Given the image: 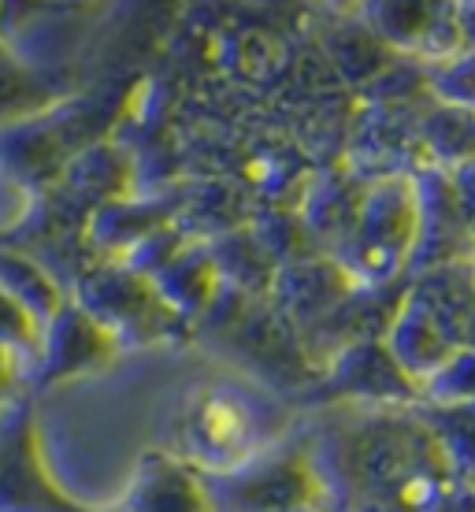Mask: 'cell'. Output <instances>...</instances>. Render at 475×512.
Instances as JSON below:
<instances>
[{"label": "cell", "mask_w": 475, "mask_h": 512, "mask_svg": "<svg viewBox=\"0 0 475 512\" xmlns=\"http://www.w3.org/2000/svg\"><path fill=\"white\" fill-rule=\"evenodd\" d=\"M420 234V190L416 171H390L372 179L360 197V212L349 238L334 249V260L357 286H394L409 279V260Z\"/></svg>", "instance_id": "7a4b0ae2"}, {"label": "cell", "mask_w": 475, "mask_h": 512, "mask_svg": "<svg viewBox=\"0 0 475 512\" xmlns=\"http://www.w3.org/2000/svg\"><path fill=\"white\" fill-rule=\"evenodd\" d=\"M305 453L327 512H438L457 487L420 405H346Z\"/></svg>", "instance_id": "6da1fadb"}, {"label": "cell", "mask_w": 475, "mask_h": 512, "mask_svg": "<svg viewBox=\"0 0 475 512\" xmlns=\"http://www.w3.org/2000/svg\"><path fill=\"white\" fill-rule=\"evenodd\" d=\"M450 182H453V190H457V201H461L464 216L472 219V227H475V160L457 167V171H450Z\"/></svg>", "instance_id": "2e32d148"}, {"label": "cell", "mask_w": 475, "mask_h": 512, "mask_svg": "<svg viewBox=\"0 0 475 512\" xmlns=\"http://www.w3.org/2000/svg\"><path fill=\"white\" fill-rule=\"evenodd\" d=\"M153 282L171 312L193 316V312H201L205 305L216 301V290L223 279H219V268L208 245H186Z\"/></svg>", "instance_id": "30bf717a"}, {"label": "cell", "mask_w": 475, "mask_h": 512, "mask_svg": "<svg viewBox=\"0 0 475 512\" xmlns=\"http://www.w3.org/2000/svg\"><path fill=\"white\" fill-rule=\"evenodd\" d=\"M420 397H424L420 405H438V409L475 405V346L453 353V357L420 386Z\"/></svg>", "instance_id": "5bb4252c"}, {"label": "cell", "mask_w": 475, "mask_h": 512, "mask_svg": "<svg viewBox=\"0 0 475 512\" xmlns=\"http://www.w3.org/2000/svg\"><path fill=\"white\" fill-rule=\"evenodd\" d=\"M383 342L416 386H424L453 353L468 349V342L453 331L450 323L438 320L420 297L409 294V282H405L401 305L394 312L390 327H386Z\"/></svg>", "instance_id": "52a82bcc"}, {"label": "cell", "mask_w": 475, "mask_h": 512, "mask_svg": "<svg viewBox=\"0 0 475 512\" xmlns=\"http://www.w3.org/2000/svg\"><path fill=\"white\" fill-rule=\"evenodd\" d=\"M416 190H420V234L409 260V279L420 271L475 260V227L457 201L450 171L420 167Z\"/></svg>", "instance_id": "5b68a950"}, {"label": "cell", "mask_w": 475, "mask_h": 512, "mask_svg": "<svg viewBox=\"0 0 475 512\" xmlns=\"http://www.w3.org/2000/svg\"><path fill=\"white\" fill-rule=\"evenodd\" d=\"M286 512H327V505H320V501H309V505H294V509Z\"/></svg>", "instance_id": "e0dca14e"}, {"label": "cell", "mask_w": 475, "mask_h": 512, "mask_svg": "<svg viewBox=\"0 0 475 512\" xmlns=\"http://www.w3.org/2000/svg\"><path fill=\"white\" fill-rule=\"evenodd\" d=\"M420 412L431 423V431H435L457 483L475 487V405H453V409L420 405Z\"/></svg>", "instance_id": "7c38bea8"}, {"label": "cell", "mask_w": 475, "mask_h": 512, "mask_svg": "<svg viewBox=\"0 0 475 512\" xmlns=\"http://www.w3.org/2000/svg\"><path fill=\"white\" fill-rule=\"evenodd\" d=\"M182 431L190 442V457L201 464V475L234 472L260 453V423L253 405L231 386H208L193 397Z\"/></svg>", "instance_id": "277c9868"}, {"label": "cell", "mask_w": 475, "mask_h": 512, "mask_svg": "<svg viewBox=\"0 0 475 512\" xmlns=\"http://www.w3.org/2000/svg\"><path fill=\"white\" fill-rule=\"evenodd\" d=\"M205 487L216 512H286L309 501L323 505L320 479L305 449H260L234 472L205 475Z\"/></svg>", "instance_id": "3957f363"}, {"label": "cell", "mask_w": 475, "mask_h": 512, "mask_svg": "<svg viewBox=\"0 0 475 512\" xmlns=\"http://www.w3.org/2000/svg\"><path fill=\"white\" fill-rule=\"evenodd\" d=\"M431 93L438 97V104L450 108H475V49L453 56L450 64L431 67Z\"/></svg>", "instance_id": "9a60e30c"}, {"label": "cell", "mask_w": 475, "mask_h": 512, "mask_svg": "<svg viewBox=\"0 0 475 512\" xmlns=\"http://www.w3.org/2000/svg\"><path fill=\"white\" fill-rule=\"evenodd\" d=\"M327 394L346 405H420L412 383L383 338H360L327 360Z\"/></svg>", "instance_id": "8992f818"}, {"label": "cell", "mask_w": 475, "mask_h": 512, "mask_svg": "<svg viewBox=\"0 0 475 512\" xmlns=\"http://www.w3.org/2000/svg\"><path fill=\"white\" fill-rule=\"evenodd\" d=\"M275 290L283 294V301L290 305L297 320L316 327L357 290V282L349 279V271L334 256H320V260L309 256V260L283 264L279 279H275Z\"/></svg>", "instance_id": "ba28073f"}, {"label": "cell", "mask_w": 475, "mask_h": 512, "mask_svg": "<svg viewBox=\"0 0 475 512\" xmlns=\"http://www.w3.org/2000/svg\"><path fill=\"white\" fill-rule=\"evenodd\" d=\"M431 15H435V4H379V8H368L375 34L405 52H420Z\"/></svg>", "instance_id": "4fadbf2b"}, {"label": "cell", "mask_w": 475, "mask_h": 512, "mask_svg": "<svg viewBox=\"0 0 475 512\" xmlns=\"http://www.w3.org/2000/svg\"><path fill=\"white\" fill-rule=\"evenodd\" d=\"M431 167L438 171H457V167L475 160V108H450V104H435L427 112L424 127H420Z\"/></svg>", "instance_id": "8fae6325"}, {"label": "cell", "mask_w": 475, "mask_h": 512, "mask_svg": "<svg viewBox=\"0 0 475 512\" xmlns=\"http://www.w3.org/2000/svg\"><path fill=\"white\" fill-rule=\"evenodd\" d=\"M130 512H216L205 475L171 457H149L138 487L130 494Z\"/></svg>", "instance_id": "9c48e42d"}]
</instances>
